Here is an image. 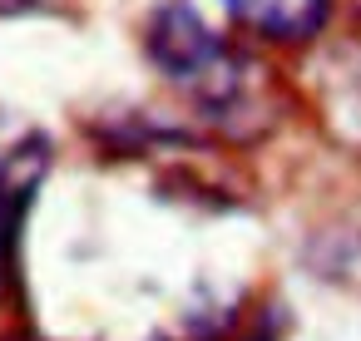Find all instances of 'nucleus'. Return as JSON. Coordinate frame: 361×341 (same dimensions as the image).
<instances>
[{
  "mask_svg": "<svg viewBox=\"0 0 361 341\" xmlns=\"http://www.w3.org/2000/svg\"><path fill=\"white\" fill-rule=\"evenodd\" d=\"M50 168V139L25 134L20 144L0 149V292L20 282V228Z\"/></svg>",
  "mask_w": 361,
  "mask_h": 341,
  "instance_id": "f03ea898",
  "label": "nucleus"
},
{
  "mask_svg": "<svg viewBox=\"0 0 361 341\" xmlns=\"http://www.w3.org/2000/svg\"><path fill=\"white\" fill-rule=\"evenodd\" d=\"M144 55L228 139H257L272 124V109L262 99V70L243 50H233L188 0H164L149 16Z\"/></svg>",
  "mask_w": 361,
  "mask_h": 341,
  "instance_id": "f257e3e1",
  "label": "nucleus"
},
{
  "mask_svg": "<svg viewBox=\"0 0 361 341\" xmlns=\"http://www.w3.org/2000/svg\"><path fill=\"white\" fill-rule=\"evenodd\" d=\"M16 341H35V336H16Z\"/></svg>",
  "mask_w": 361,
  "mask_h": 341,
  "instance_id": "20e7f679",
  "label": "nucleus"
},
{
  "mask_svg": "<svg viewBox=\"0 0 361 341\" xmlns=\"http://www.w3.org/2000/svg\"><path fill=\"white\" fill-rule=\"evenodd\" d=\"M223 11L272 45H307L326 30L331 0H223Z\"/></svg>",
  "mask_w": 361,
  "mask_h": 341,
  "instance_id": "7ed1b4c3",
  "label": "nucleus"
}]
</instances>
